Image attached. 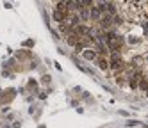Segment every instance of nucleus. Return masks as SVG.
<instances>
[{
	"instance_id": "1",
	"label": "nucleus",
	"mask_w": 148,
	"mask_h": 128,
	"mask_svg": "<svg viewBox=\"0 0 148 128\" xmlns=\"http://www.w3.org/2000/svg\"><path fill=\"white\" fill-rule=\"evenodd\" d=\"M66 16H68L66 13H61V11H57V9L54 11V18H56L57 21H66Z\"/></svg>"
},
{
	"instance_id": "2",
	"label": "nucleus",
	"mask_w": 148,
	"mask_h": 128,
	"mask_svg": "<svg viewBox=\"0 0 148 128\" xmlns=\"http://www.w3.org/2000/svg\"><path fill=\"white\" fill-rule=\"evenodd\" d=\"M98 66H100L102 69H107V68H109V62L105 61V59H100V61H98Z\"/></svg>"
},
{
	"instance_id": "3",
	"label": "nucleus",
	"mask_w": 148,
	"mask_h": 128,
	"mask_svg": "<svg viewBox=\"0 0 148 128\" xmlns=\"http://www.w3.org/2000/svg\"><path fill=\"white\" fill-rule=\"evenodd\" d=\"M84 57H86V59H95L97 53H95V52H84Z\"/></svg>"
},
{
	"instance_id": "4",
	"label": "nucleus",
	"mask_w": 148,
	"mask_h": 128,
	"mask_svg": "<svg viewBox=\"0 0 148 128\" xmlns=\"http://www.w3.org/2000/svg\"><path fill=\"white\" fill-rule=\"evenodd\" d=\"M141 89L148 91V82H146V78H143V82H141Z\"/></svg>"
}]
</instances>
